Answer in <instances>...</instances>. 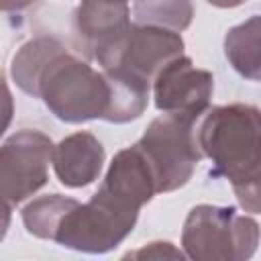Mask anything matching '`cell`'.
<instances>
[{
	"label": "cell",
	"instance_id": "17",
	"mask_svg": "<svg viewBox=\"0 0 261 261\" xmlns=\"http://www.w3.org/2000/svg\"><path fill=\"white\" fill-rule=\"evenodd\" d=\"M0 2H2V10L4 12H22L35 0H0Z\"/></svg>",
	"mask_w": 261,
	"mask_h": 261
},
{
	"label": "cell",
	"instance_id": "11",
	"mask_svg": "<svg viewBox=\"0 0 261 261\" xmlns=\"http://www.w3.org/2000/svg\"><path fill=\"white\" fill-rule=\"evenodd\" d=\"M224 55L239 75L261 82V16H251L228 29L224 37Z\"/></svg>",
	"mask_w": 261,
	"mask_h": 261
},
{
	"label": "cell",
	"instance_id": "1",
	"mask_svg": "<svg viewBox=\"0 0 261 261\" xmlns=\"http://www.w3.org/2000/svg\"><path fill=\"white\" fill-rule=\"evenodd\" d=\"M204 157L212 161V175L239 184L261 167V110L253 104L212 106L196 128Z\"/></svg>",
	"mask_w": 261,
	"mask_h": 261
},
{
	"label": "cell",
	"instance_id": "5",
	"mask_svg": "<svg viewBox=\"0 0 261 261\" xmlns=\"http://www.w3.org/2000/svg\"><path fill=\"white\" fill-rule=\"evenodd\" d=\"M196 122L184 114L163 112L149 122L137 141L155 173L159 194L184 188L204 157L194 128Z\"/></svg>",
	"mask_w": 261,
	"mask_h": 261
},
{
	"label": "cell",
	"instance_id": "13",
	"mask_svg": "<svg viewBox=\"0 0 261 261\" xmlns=\"http://www.w3.org/2000/svg\"><path fill=\"white\" fill-rule=\"evenodd\" d=\"M75 202H77L75 198L61 196V194H45V196L35 198L20 212L24 228L33 237L53 241V237H55V232H57L65 212Z\"/></svg>",
	"mask_w": 261,
	"mask_h": 261
},
{
	"label": "cell",
	"instance_id": "6",
	"mask_svg": "<svg viewBox=\"0 0 261 261\" xmlns=\"http://www.w3.org/2000/svg\"><path fill=\"white\" fill-rule=\"evenodd\" d=\"M184 55V39L177 31L137 24L94 55L100 69L122 73L153 84L157 71L173 57Z\"/></svg>",
	"mask_w": 261,
	"mask_h": 261
},
{
	"label": "cell",
	"instance_id": "12",
	"mask_svg": "<svg viewBox=\"0 0 261 261\" xmlns=\"http://www.w3.org/2000/svg\"><path fill=\"white\" fill-rule=\"evenodd\" d=\"M63 49H65V45L53 37H37V39L27 41L16 51V55L12 57V63H10V75H12L14 84L24 94L37 98V84H39L43 69Z\"/></svg>",
	"mask_w": 261,
	"mask_h": 261
},
{
	"label": "cell",
	"instance_id": "10",
	"mask_svg": "<svg viewBox=\"0 0 261 261\" xmlns=\"http://www.w3.org/2000/svg\"><path fill=\"white\" fill-rule=\"evenodd\" d=\"M104 165V147L88 130L61 139L53 149V169L65 188H86L94 184Z\"/></svg>",
	"mask_w": 261,
	"mask_h": 261
},
{
	"label": "cell",
	"instance_id": "8",
	"mask_svg": "<svg viewBox=\"0 0 261 261\" xmlns=\"http://www.w3.org/2000/svg\"><path fill=\"white\" fill-rule=\"evenodd\" d=\"M214 92V75L196 67L188 55L167 61L153 80V100L157 110L175 112L198 120L208 108Z\"/></svg>",
	"mask_w": 261,
	"mask_h": 261
},
{
	"label": "cell",
	"instance_id": "9",
	"mask_svg": "<svg viewBox=\"0 0 261 261\" xmlns=\"http://www.w3.org/2000/svg\"><path fill=\"white\" fill-rule=\"evenodd\" d=\"M130 0H80L73 12V37L80 51L94 55L128 31Z\"/></svg>",
	"mask_w": 261,
	"mask_h": 261
},
{
	"label": "cell",
	"instance_id": "7",
	"mask_svg": "<svg viewBox=\"0 0 261 261\" xmlns=\"http://www.w3.org/2000/svg\"><path fill=\"white\" fill-rule=\"evenodd\" d=\"M53 141L35 128L10 135L0 149V196L2 202L16 206L39 192L49 179L53 163Z\"/></svg>",
	"mask_w": 261,
	"mask_h": 261
},
{
	"label": "cell",
	"instance_id": "14",
	"mask_svg": "<svg viewBox=\"0 0 261 261\" xmlns=\"http://www.w3.org/2000/svg\"><path fill=\"white\" fill-rule=\"evenodd\" d=\"M133 18L137 24L186 31L194 20V0H135Z\"/></svg>",
	"mask_w": 261,
	"mask_h": 261
},
{
	"label": "cell",
	"instance_id": "16",
	"mask_svg": "<svg viewBox=\"0 0 261 261\" xmlns=\"http://www.w3.org/2000/svg\"><path fill=\"white\" fill-rule=\"evenodd\" d=\"M186 253L167 241H153L137 251H128L124 259H184Z\"/></svg>",
	"mask_w": 261,
	"mask_h": 261
},
{
	"label": "cell",
	"instance_id": "15",
	"mask_svg": "<svg viewBox=\"0 0 261 261\" xmlns=\"http://www.w3.org/2000/svg\"><path fill=\"white\" fill-rule=\"evenodd\" d=\"M232 192L245 212L261 214V167L247 179L232 184Z\"/></svg>",
	"mask_w": 261,
	"mask_h": 261
},
{
	"label": "cell",
	"instance_id": "18",
	"mask_svg": "<svg viewBox=\"0 0 261 261\" xmlns=\"http://www.w3.org/2000/svg\"><path fill=\"white\" fill-rule=\"evenodd\" d=\"M206 2L216 6V8H234V6H241L247 0H206Z\"/></svg>",
	"mask_w": 261,
	"mask_h": 261
},
{
	"label": "cell",
	"instance_id": "3",
	"mask_svg": "<svg viewBox=\"0 0 261 261\" xmlns=\"http://www.w3.org/2000/svg\"><path fill=\"white\" fill-rule=\"evenodd\" d=\"M259 224L234 206L198 204L184 222L181 247L194 261H245L259 245Z\"/></svg>",
	"mask_w": 261,
	"mask_h": 261
},
{
	"label": "cell",
	"instance_id": "4",
	"mask_svg": "<svg viewBox=\"0 0 261 261\" xmlns=\"http://www.w3.org/2000/svg\"><path fill=\"white\" fill-rule=\"evenodd\" d=\"M141 208L98 188L92 198L75 202L63 216L53 241L82 253H108L135 228Z\"/></svg>",
	"mask_w": 261,
	"mask_h": 261
},
{
	"label": "cell",
	"instance_id": "2",
	"mask_svg": "<svg viewBox=\"0 0 261 261\" xmlns=\"http://www.w3.org/2000/svg\"><path fill=\"white\" fill-rule=\"evenodd\" d=\"M37 98L63 122L108 120L112 108V86L106 73L94 69L67 49L59 51L43 69Z\"/></svg>",
	"mask_w": 261,
	"mask_h": 261
}]
</instances>
